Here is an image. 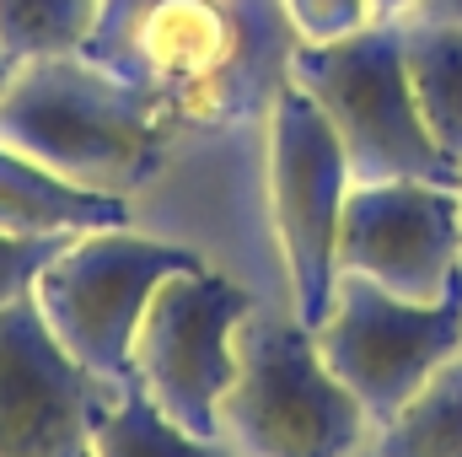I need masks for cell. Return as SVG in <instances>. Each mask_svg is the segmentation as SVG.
Listing matches in <instances>:
<instances>
[{
	"label": "cell",
	"mask_w": 462,
	"mask_h": 457,
	"mask_svg": "<svg viewBox=\"0 0 462 457\" xmlns=\"http://www.w3.org/2000/svg\"><path fill=\"white\" fill-rule=\"evenodd\" d=\"M81 54L134 87L167 124L269 114L296 33L280 0H103Z\"/></svg>",
	"instance_id": "cell-1"
},
{
	"label": "cell",
	"mask_w": 462,
	"mask_h": 457,
	"mask_svg": "<svg viewBox=\"0 0 462 457\" xmlns=\"http://www.w3.org/2000/svg\"><path fill=\"white\" fill-rule=\"evenodd\" d=\"M167 118L87 54L22 60L0 92V145L54 178L129 200L167 162Z\"/></svg>",
	"instance_id": "cell-2"
},
{
	"label": "cell",
	"mask_w": 462,
	"mask_h": 457,
	"mask_svg": "<svg viewBox=\"0 0 462 457\" xmlns=\"http://www.w3.org/2000/svg\"><path fill=\"white\" fill-rule=\"evenodd\" d=\"M371 415L323 360L296 312L253 307L236 334L221 442L236 457H371Z\"/></svg>",
	"instance_id": "cell-3"
},
{
	"label": "cell",
	"mask_w": 462,
	"mask_h": 457,
	"mask_svg": "<svg viewBox=\"0 0 462 457\" xmlns=\"http://www.w3.org/2000/svg\"><path fill=\"white\" fill-rule=\"evenodd\" d=\"M291 87H301L334 124L355 183L420 178L457 189L462 162H452L425 129V114L403 70L398 22H371L365 33L339 43H296Z\"/></svg>",
	"instance_id": "cell-4"
},
{
	"label": "cell",
	"mask_w": 462,
	"mask_h": 457,
	"mask_svg": "<svg viewBox=\"0 0 462 457\" xmlns=\"http://www.w3.org/2000/svg\"><path fill=\"white\" fill-rule=\"evenodd\" d=\"M194 264H205V258L183 242H156L129 227H103L87 237H70L60 247V258L32 285V307L49 323V334L92 377L129 382L134 334H140V318H145L156 285Z\"/></svg>",
	"instance_id": "cell-5"
},
{
	"label": "cell",
	"mask_w": 462,
	"mask_h": 457,
	"mask_svg": "<svg viewBox=\"0 0 462 457\" xmlns=\"http://www.w3.org/2000/svg\"><path fill=\"white\" fill-rule=\"evenodd\" d=\"M247 312L253 296L210 264L167 275L140 318L129 382H140L145 398L183 431L221 442V404L236 382V334Z\"/></svg>",
	"instance_id": "cell-6"
},
{
	"label": "cell",
	"mask_w": 462,
	"mask_h": 457,
	"mask_svg": "<svg viewBox=\"0 0 462 457\" xmlns=\"http://www.w3.org/2000/svg\"><path fill=\"white\" fill-rule=\"evenodd\" d=\"M263 135H269V210L285 258L291 312L307 329H318L339 280V216L355 189V173L334 124L291 81L269 103Z\"/></svg>",
	"instance_id": "cell-7"
},
{
	"label": "cell",
	"mask_w": 462,
	"mask_h": 457,
	"mask_svg": "<svg viewBox=\"0 0 462 457\" xmlns=\"http://www.w3.org/2000/svg\"><path fill=\"white\" fill-rule=\"evenodd\" d=\"M312 334L371 425H382L462 350V291L447 302H403L360 275H339Z\"/></svg>",
	"instance_id": "cell-8"
},
{
	"label": "cell",
	"mask_w": 462,
	"mask_h": 457,
	"mask_svg": "<svg viewBox=\"0 0 462 457\" xmlns=\"http://www.w3.org/2000/svg\"><path fill=\"white\" fill-rule=\"evenodd\" d=\"M339 275H360L403 302L462 291V210L452 183H355L339 216Z\"/></svg>",
	"instance_id": "cell-9"
},
{
	"label": "cell",
	"mask_w": 462,
	"mask_h": 457,
	"mask_svg": "<svg viewBox=\"0 0 462 457\" xmlns=\"http://www.w3.org/2000/svg\"><path fill=\"white\" fill-rule=\"evenodd\" d=\"M118 382L92 377L49 334L32 296L0 307V457H92Z\"/></svg>",
	"instance_id": "cell-10"
},
{
	"label": "cell",
	"mask_w": 462,
	"mask_h": 457,
	"mask_svg": "<svg viewBox=\"0 0 462 457\" xmlns=\"http://www.w3.org/2000/svg\"><path fill=\"white\" fill-rule=\"evenodd\" d=\"M0 227L22 237H87L103 227H129V200L76 189L22 151L0 145Z\"/></svg>",
	"instance_id": "cell-11"
},
{
	"label": "cell",
	"mask_w": 462,
	"mask_h": 457,
	"mask_svg": "<svg viewBox=\"0 0 462 457\" xmlns=\"http://www.w3.org/2000/svg\"><path fill=\"white\" fill-rule=\"evenodd\" d=\"M403 33V70L414 87V103L436 145L462 162V27L452 22H398Z\"/></svg>",
	"instance_id": "cell-12"
},
{
	"label": "cell",
	"mask_w": 462,
	"mask_h": 457,
	"mask_svg": "<svg viewBox=\"0 0 462 457\" xmlns=\"http://www.w3.org/2000/svg\"><path fill=\"white\" fill-rule=\"evenodd\" d=\"M371 457H462V350L376 425Z\"/></svg>",
	"instance_id": "cell-13"
},
{
	"label": "cell",
	"mask_w": 462,
	"mask_h": 457,
	"mask_svg": "<svg viewBox=\"0 0 462 457\" xmlns=\"http://www.w3.org/2000/svg\"><path fill=\"white\" fill-rule=\"evenodd\" d=\"M92 457H236L226 442L194 436L178 420H167L140 382H118L114 404L97 420L92 436Z\"/></svg>",
	"instance_id": "cell-14"
},
{
	"label": "cell",
	"mask_w": 462,
	"mask_h": 457,
	"mask_svg": "<svg viewBox=\"0 0 462 457\" xmlns=\"http://www.w3.org/2000/svg\"><path fill=\"white\" fill-rule=\"evenodd\" d=\"M97 11L103 0H0V43L16 65L43 54H81Z\"/></svg>",
	"instance_id": "cell-15"
},
{
	"label": "cell",
	"mask_w": 462,
	"mask_h": 457,
	"mask_svg": "<svg viewBox=\"0 0 462 457\" xmlns=\"http://www.w3.org/2000/svg\"><path fill=\"white\" fill-rule=\"evenodd\" d=\"M70 237H22V231H5L0 227V307L11 302H27L38 275L60 258Z\"/></svg>",
	"instance_id": "cell-16"
},
{
	"label": "cell",
	"mask_w": 462,
	"mask_h": 457,
	"mask_svg": "<svg viewBox=\"0 0 462 457\" xmlns=\"http://www.w3.org/2000/svg\"><path fill=\"white\" fill-rule=\"evenodd\" d=\"M280 5L291 16L296 43H339L376 22L365 0H280Z\"/></svg>",
	"instance_id": "cell-17"
},
{
	"label": "cell",
	"mask_w": 462,
	"mask_h": 457,
	"mask_svg": "<svg viewBox=\"0 0 462 457\" xmlns=\"http://www.w3.org/2000/svg\"><path fill=\"white\" fill-rule=\"evenodd\" d=\"M414 22H452V27H462V0H420Z\"/></svg>",
	"instance_id": "cell-18"
},
{
	"label": "cell",
	"mask_w": 462,
	"mask_h": 457,
	"mask_svg": "<svg viewBox=\"0 0 462 457\" xmlns=\"http://www.w3.org/2000/svg\"><path fill=\"white\" fill-rule=\"evenodd\" d=\"M365 5H371V16H376V22H409L420 0H365Z\"/></svg>",
	"instance_id": "cell-19"
},
{
	"label": "cell",
	"mask_w": 462,
	"mask_h": 457,
	"mask_svg": "<svg viewBox=\"0 0 462 457\" xmlns=\"http://www.w3.org/2000/svg\"><path fill=\"white\" fill-rule=\"evenodd\" d=\"M11 76H16V60H11V54H5V43H0V92H5V81H11Z\"/></svg>",
	"instance_id": "cell-20"
},
{
	"label": "cell",
	"mask_w": 462,
	"mask_h": 457,
	"mask_svg": "<svg viewBox=\"0 0 462 457\" xmlns=\"http://www.w3.org/2000/svg\"><path fill=\"white\" fill-rule=\"evenodd\" d=\"M457 210H462V173H457Z\"/></svg>",
	"instance_id": "cell-21"
}]
</instances>
